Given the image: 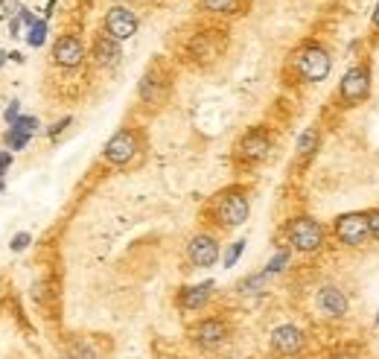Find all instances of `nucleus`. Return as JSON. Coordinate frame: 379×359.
Wrapping results in <instances>:
<instances>
[{
    "label": "nucleus",
    "instance_id": "nucleus-15",
    "mask_svg": "<svg viewBox=\"0 0 379 359\" xmlns=\"http://www.w3.org/2000/svg\"><path fill=\"white\" fill-rule=\"evenodd\" d=\"M167 91H170V82L158 76L155 70H149V74L144 76V82H140V100H144L146 106H161L163 100H167Z\"/></svg>",
    "mask_w": 379,
    "mask_h": 359
},
{
    "label": "nucleus",
    "instance_id": "nucleus-24",
    "mask_svg": "<svg viewBox=\"0 0 379 359\" xmlns=\"http://www.w3.org/2000/svg\"><path fill=\"white\" fill-rule=\"evenodd\" d=\"M6 143H9V147L12 149H23V147H27V143H30V137L27 135H21V132H6Z\"/></svg>",
    "mask_w": 379,
    "mask_h": 359
},
{
    "label": "nucleus",
    "instance_id": "nucleus-28",
    "mask_svg": "<svg viewBox=\"0 0 379 359\" xmlns=\"http://www.w3.org/2000/svg\"><path fill=\"white\" fill-rule=\"evenodd\" d=\"M67 126H70V117H62V120H59V123H53V126H50V129H47V132H50V137H56V135H62V132H64Z\"/></svg>",
    "mask_w": 379,
    "mask_h": 359
},
{
    "label": "nucleus",
    "instance_id": "nucleus-16",
    "mask_svg": "<svg viewBox=\"0 0 379 359\" xmlns=\"http://www.w3.org/2000/svg\"><path fill=\"white\" fill-rule=\"evenodd\" d=\"M91 56H93V62H97L100 67H114L117 62H120V56H123L120 41H114L111 35H105V33H103L97 41H93Z\"/></svg>",
    "mask_w": 379,
    "mask_h": 359
},
{
    "label": "nucleus",
    "instance_id": "nucleus-7",
    "mask_svg": "<svg viewBox=\"0 0 379 359\" xmlns=\"http://www.w3.org/2000/svg\"><path fill=\"white\" fill-rule=\"evenodd\" d=\"M103 155H105V161L114 164V166H126V164H132V158L137 155V135H134L132 129H120L117 135L108 137Z\"/></svg>",
    "mask_w": 379,
    "mask_h": 359
},
{
    "label": "nucleus",
    "instance_id": "nucleus-8",
    "mask_svg": "<svg viewBox=\"0 0 379 359\" xmlns=\"http://www.w3.org/2000/svg\"><path fill=\"white\" fill-rule=\"evenodd\" d=\"M140 21L129 6H111L105 15V35H111L114 41H126L137 33Z\"/></svg>",
    "mask_w": 379,
    "mask_h": 359
},
{
    "label": "nucleus",
    "instance_id": "nucleus-19",
    "mask_svg": "<svg viewBox=\"0 0 379 359\" xmlns=\"http://www.w3.org/2000/svg\"><path fill=\"white\" fill-rule=\"evenodd\" d=\"M67 359H97V353L88 342H74L67 348Z\"/></svg>",
    "mask_w": 379,
    "mask_h": 359
},
{
    "label": "nucleus",
    "instance_id": "nucleus-20",
    "mask_svg": "<svg viewBox=\"0 0 379 359\" xmlns=\"http://www.w3.org/2000/svg\"><path fill=\"white\" fill-rule=\"evenodd\" d=\"M9 129H12V132H21V135H27V137H33L35 129H38V120H35V117H18Z\"/></svg>",
    "mask_w": 379,
    "mask_h": 359
},
{
    "label": "nucleus",
    "instance_id": "nucleus-32",
    "mask_svg": "<svg viewBox=\"0 0 379 359\" xmlns=\"http://www.w3.org/2000/svg\"><path fill=\"white\" fill-rule=\"evenodd\" d=\"M4 62H6V53H4V50H0V67H4Z\"/></svg>",
    "mask_w": 379,
    "mask_h": 359
},
{
    "label": "nucleus",
    "instance_id": "nucleus-30",
    "mask_svg": "<svg viewBox=\"0 0 379 359\" xmlns=\"http://www.w3.org/2000/svg\"><path fill=\"white\" fill-rule=\"evenodd\" d=\"M371 21H373V27H376V30H379V4H376V6H373V15H371Z\"/></svg>",
    "mask_w": 379,
    "mask_h": 359
},
{
    "label": "nucleus",
    "instance_id": "nucleus-13",
    "mask_svg": "<svg viewBox=\"0 0 379 359\" xmlns=\"http://www.w3.org/2000/svg\"><path fill=\"white\" fill-rule=\"evenodd\" d=\"M190 339H193L199 348H216L228 339V324L222 319H204L190 330Z\"/></svg>",
    "mask_w": 379,
    "mask_h": 359
},
{
    "label": "nucleus",
    "instance_id": "nucleus-11",
    "mask_svg": "<svg viewBox=\"0 0 379 359\" xmlns=\"http://www.w3.org/2000/svg\"><path fill=\"white\" fill-rule=\"evenodd\" d=\"M315 307L327 319H344L350 313V301L339 286H321L318 295H315Z\"/></svg>",
    "mask_w": 379,
    "mask_h": 359
},
{
    "label": "nucleus",
    "instance_id": "nucleus-18",
    "mask_svg": "<svg viewBox=\"0 0 379 359\" xmlns=\"http://www.w3.org/2000/svg\"><path fill=\"white\" fill-rule=\"evenodd\" d=\"M202 9L207 12H216V15H231L240 9V0H199Z\"/></svg>",
    "mask_w": 379,
    "mask_h": 359
},
{
    "label": "nucleus",
    "instance_id": "nucleus-25",
    "mask_svg": "<svg viewBox=\"0 0 379 359\" xmlns=\"http://www.w3.org/2000/svg\"><path fill=\"white\" fill-rule=\"evenodd\" d=\"M30 243H33V234L21 231V234H15V237H12V243H9V246H12V251H23V249H27Z\"/></svg>",
    "mask_w": 379,
    "mask_h": 359
},
{
    "label": "nucleus",
    "instance_id": "nucleus-14",
    "mask_svg": "<svg viewBox=\"0 0 379 359\" xmlns=\"http://www.w3.org/2000/svg\"><path fill=\"white\" fill-rule=\"evenodd\" d=\"M213 295V280H204V283H196V286H184L178 292V307L193 313V309H202Z\"/></svg>",
    "mask_w": 379,
    "mask_h": 359
},
{
    "label": "nucleus",
    "instance_id": "nucleus-27",
    "mask_svg": "<svg viewBox=\"0 0 379 359\" xmlns=\"http://www.w3.org/2000/svg\"><path fill=\"white\" fill-rule=\"evenodd\" d=\"M18 111H21V103H18V100H12V103L6 106V114H4V117H6V123H9V126H12V123H15V120L21 117Z\"/></svg>",
    "mask_w": 379,
    "mask_h": 359
},
{
    "label": "nucleus",
    "instance_id": "nucleus-17",
    "mask_svg": "<svg viewBox=\"0 0 379 359\" xmlns=\"http://www.w3.org/2000/svg\"><path fill=\"white\" fill-rule=\"evenodd\" d=\"M318 147H321V132H318L315 126L303 129V132H301V137H298V152H301L303 158H310V155H315V152H318Z\"/></svg>",
    "mask_w": 379,
    "mask_h": 359
},
{
    "label": "nucleus",
    "instance_id": "nucleus-21",
    "mask_svg": "<svg viewBox=\"0 0 379 359\" xmlns=\"http://www.w3.org/2000/svg\"><path fill=\"white\" fill-rule=\"evenodd\" d=\"M27 41H30L33 47H41V44L47 41V23H44V21H35V23H33L30 33H27Z\"/></svg>",
    "mask_w": 379,
    "mask_h": 359
},
{
    "label": "nucleus",
    "instance_id": "nucleus-22",
    "mask_svg": "<svg viewBox=\"0 0 379 359\" xmlns=\"http://www.w3.org/2000/svg\"><path fill=\"white\" fill-rule=\"evenodd\" d=\"M245 251V239H236V243L225 251V269H231V266H236V260H240V254Z\"/></svg>",
    "mask_w": 379,
    "mask_h": 359
},
{
    "label": "nucleus",
    "instance_id": "nucleus-9",
    "mask_svg": "<svg viewBox=\"0 0 379 359\" xmlns=\"http://www.w3.org/2000/svg\"><path fill=\"white\" fill-rule=\"evenodd\" d=\"M187 260L193 263L196 269H207L219 260V243L210 234H196L187 243Z\"/></svg>",
    "mask_w": 379,
    "mask_h": 359
},
{
    "label": "nucleus",
    "instance_id": "nucleus-26",
    "mask_svg": "<svg viewBox=\"0 0 379 359\" xmlns=\"http://www.w3.org/2000/svg\"><path fill=\"white\" fill-rule=\"evenodd\" d=\"M368 225H371V237L379 243V207H373V210H368Z\"/></svg>",
    "mask_w": 379,
    "mask_h": 359
},
{
    "label": "nucleus",
    "instance_id": "nucleus-29",
    "mask_svg": "<svg viewBox=\"0 0 379 359\" xmlns=\"http://www.w3.org/2000/svg\"><path fill=\"white\" fill-rule=\"evenodd\" d=\"M9 166H12V152H0V178L6 176Z\"/></svg>",
    "mask_w": 379,
    "mask_h": 359
},
{
    "label": "nucleus",
    "instance_id": "nucleus-6",
    "mask_svg": "<svg viewBox=\"0 0 379 359\" xmlns=\"http://www.w3.org/2000/svg\"><path fill=\"white\" fill-rule=\"evenodd\" d=\"M269 152H272V135L263 126L248 129L236 143V161L243 164H260L269 158Z\"/></svg>",
    "mask_w": 379,
    "mask_h": 359
},
{
    "label": "nucleus",
    "instance_id": "nucleus-5",
    "mask_svg": "<svg viewBox=\"0 0 379 359\" xmlns=\"http://www.w3.org/2000/svg\"><path fill=\"white\" fill-rule=\"evenodd\" d=\"M336 239L342 246L347 249H359L368 243L371 237V225H368V213L365 210H350V213H342V217H336Z\"/></svg>",
    "mask_w": 379,
    "mask_h": 359
},
{
    "label": "nucleus",
    "instance_id": "nucleus-10",
    "mask_svg": "<svg viewBox=\"0 0 379 359\" xmlns=\"http://www.w3.org/2000/svg\"><path fill=\"white\" fill-rule=\"evenodd\" d=\"M303 345H306V336L295 324H280L272 330V351L280 356H295L303 351Z\"/></svg>",
    "mask_w": 379,
    "mask_h": 359
},
{
    "label": "nucleus",
    "instance_id": "nucleus-34",
    "mask_svg": "<svg viewBox=\"0 0 379 359\" xmlns=\"http://www.w3.org/2000/svg\"><path fill=\"white\" fill-rule=\"evenodd\" d=\"M376 321H379V319H376Z\"/></svg>",
    "mask_w": 379,
    "mask_h": 359
},
{
    "label": "nucleus",
    "instance_id": "nucleus-12",
    "mask_svg": "<svg viewBox=\"0 0 379 359\" xmlns=\"http://www.w3.org/2000/svg\"><path fill=\"white\" fill-rule=\"evenodd\" d=\"M53 62L64 70H74L85 62V44L76 38V35H62L56 44H53Z\"/></svg>",
    "mask_w": 379,
    "mask_h": 359
},
{
    "label": "nucleus",
    "instance_id": "nucleus-4",
    "mask_svg": "<svg viewBox=\"0 0 379 359\" xmlns=\"http://www.w3.org/2000/svg\"><path fill=\"white\" fill-rule=\"evenodd\" d=\"M371 97V67L368 64H353L339 82V103L353 108Z\"/></svg>",
    "mask_w": 379,
    "mask_h": 359
},
{
    "label": "nucleus",
    "instance_id": "nucleus-2",
    "mask_svg": "<svg viewBox=\"0 0 379 359\" xmlns=\"http://www.w3.org/2000/svg\"><path fill=\"white\" fill-rule=\"evenodd\" d=\"M286 239L295 251H303V254L321 251L324 249V225L313 217H295L286 225Z\"/></svg>",
    "mask_w": 379,
    "mask_h": 359
},
{
    "label": "nucleus",
    "instance_id": "nucleus-3",
    "mask_svg": "<svg viewBox=\"0 0 379 359\" xmlns=\"http://www.w3.org/2000/svg\"><path fill=\"white\" fill-rule=\"evenodd\" d=\"M216 222L222 228H236V225H243L248 220V213H251V202H248V193L240 187H231L225 190V193H219L216 199Z\"/></svg>",
    "mask_w": 379,
    "mask_h": 359
},
{
    "label": "nucleus",
    "instance_id": "nucleus-33",
    "mask_svg": "<svg viewBox=\"0 0 379 359\" xmlns=\"http://www.w3.org/2000/svg\"><path fill=\"white\" fill-rule=\"evenodd\" d=\"M0 193H4V181H0Z\"/></svg>",
    "mask_w": 379,
    "mask_h": 359
},
{
    "label": "nucleus",
    "instance_id": "nucleus-1",
    "mask_svg": "<svg viewBox=\"0 0 379 359\" xmlns=\"http://www.w3.org/2000/svg\"><path fill=\"white\" fill-rule=\"evenodd\" d=\"M292 67H295V76L301 82H324L330 76V70H333V56L327 53L324 44L306 41L295 50Z\"/></svg>",
    "mask_w": 379,
    "mask_h": 359
},
{
    "label": "nucleus",
    "instance_id": "nucleus-31",
    "mask_svg": "<svg viewBox=\"0 0 379 359\" xmlns=\"http://www.w3.org/2000/svg\"><path fill=\"white\" fill-rule=\"evenodd\" d=\"M336 359H356V356H353V353H339Z\"/></svg>",
    "mask_w": 379,
    "mask_h": 359
},
{
    "label": "nucleus",
    "instance_id": "nucleus-23",
    "mask_svg": "<svg viewBox=\"0 0 379 359\" xmlns=\"http://www.w3.org/2000/svg\"><path fill=\"white\" fill-rule=\"evenodd\" d=\"M286 263H289V251H277V254L269 260L266 275H277V272H283V269H286Z\"/></svg>",
    "mask_w": 379,
    "mask_h": 359
}]
</instances>
